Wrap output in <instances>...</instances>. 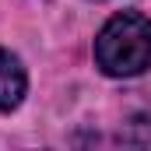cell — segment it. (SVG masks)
I'll return each instance as SVG.
<instances>
[{"mask_svg":"<svg viewBox=\"0 0 151 151\" xmlns=\"http://www.w3.org/2000/svg\"><path fill=\"white\" fill-rule=\"evenodd\" d=\"M95 60L109 77H137L151 67V21L137 11L113 14L95 39Z\"/></svg>","mask_w":151,"mask_h":151,"instance_id":"6da1fadb","label":"cell"},{"mask_svg":"<svg viewBox=\"0 0 151 151\" xmlns=\"http://www.w3.org/2000/svg\"><path fill=\"white\" fill-rule=\"evenodd\" d=\"M28 91V74L21 67V60L7 49H0V113H14L25 102Z\"/></svg>","mask_w":151,"mask_h":151,"instance_id":"7a4b0ae2","label":"cell"}]
</instances>
